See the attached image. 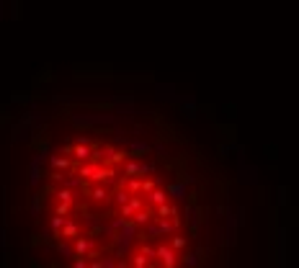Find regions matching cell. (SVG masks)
I'll list each match as a JSON object with an SVG mask.
<instances>
[{
  "instance_id": "6da1fadb",
  "label": "cell",
  "mask_w": 299,
  "mask_h": 268,
  "mask_svg": "<svg viewBox=\"0 0 299 268\" xmlns=\"http://www.w3.org/2000/svg\"><path fill=\"white\" fill-rule=\"evenodd\" d=\"M157 260L163 263V268H178V250H173L170 242L157 245Z\"/></svg>"
},
{
  "instance_id": "7a4b0ae2",
  "label": "cell",
  "mask_w": 299,
  "mask_h": 268,
  "mask_svg": "<svg viewBox=\"0 0 299 268\" xmlns=\"http://www.w3.org/2000/svg\"><path fill=\"white\" fill-rule=\"evenodd\" d=\"M116 178V165H109V163H98L96 165V173L91 178V183H109Z\"/></svg>"
},
{
  "instance_id": "3957f363",
  "label": "cell",
  "mask_w": 299,
  "mask_h": 268,
  "mask_svg": "<svg viewBox=\"0 0 299 268\" xmlns=\"http://www.w3.org/2000/svg\"><path fill=\"white\" fill-rule=\"evenodd\" d=\"M139 209H145V201L139 199V193H134L132 199L124 204V206H119V217H124V219H132L134 214L139 211Z\"/></svg>"
},
{
  "instance_id": "277c9868",
  "label": "cell",
  "mask_w": 299,
  "mask_h": 268,
  "mask_svg": "<svg viewBox=\"0 0 299 268\" xmlns=\"http://www.w3.org/2000/svg\"><path fill=\"white\" fill-rule=\"evenodd\" d=\"M75 255H85V258H96V242L91 237H78L75 240Z\"/></svg>"
},
{
  "instance_id": "5b68a950",
  "label": "cell",
  "mask_w": 299,
  "mask_h": 268,
  "mask_svg": "<svg viewBox=\"0 0 299 268\" xmlns=\"http://www.w3.org/2000/svg\"><path fill=\"white\" fill-rule=\"evenodd\" d=\"M114 193H109V188L103 186V183H93V188H91V196L88 199L91 201H96V204H103V201H109Z\"/></svg>"
},
{
  "instance_id": "8992f818",
  "label": "cell",
  "mask_w": 299,
  "mask_h": 268,
  "mask_svg": "<svg viewBox=\"0 0 299 268\" xmlns=\"http://www.w3.org/2000/svg\"><path fill=\"white\" fill-rule=\"evenodd\" d=\"M173 217H178V209H175L173 204H160V206H155V219H173Z\"/></svg>"
},
{
  "instance_id": "52a82bcc",
  "label": "cell",
  "mask_w": 299,
  "mask_h": 268,
  "mask_svg": "<svg viewBox=\"0 0 299 268\" xmlns=\"http://www.w3.org/2000/svg\"><path fill=\"white\" fill-rule=\"evenodd\" d=\"M132 219H134V224H137V227H147V224L155 219V209H147V206H145V209H139Z\"/></svg>"
},
{
  "instance_id": "ba28073f",
  "label": "cell",
  "mask_w": 299,
  "mask_h": 268,
  "mask_svg": "<svg viewBox=\"0 0 299 268\" xmlns=\"http://www.w3.org/2000/svg\"><path fill=\"white\" fill-rule=\"evenodd\" d=\"M186 183H191V178H183V181H178V183H170V186H168V193L173 196L175 201H181L183 196H186Z\"/></svg>"
},
{
  "instance_id": "9c48e42d",
  "label": "cell",
  "mask_w": 299,
  "mask_h": 268,
  "mask_svg": "<svg viewBox=\"0 0 299 268\" xmlns=\"http://www.w3.org/2000/svg\"><path fill=\"white\" fill-rule=\"evenodd\" d=\"M168 191H163V188H155V191H150L145 199H147V204H152V206H160V204H165L168 201Z\"/></svg>"
},
{
  "instance_id": "30bf717a",
  "label": "cell",
  "mask_w": 299,
  "mask_h": 268,
  "mask_svg": "<svg viewBox=\"0 0 299 268\" xmlns=\"http://www.w3.org/2000/svg\"><path fill=\"white\" fill-rule=\"evenodd\" d=\"M78 237H80L78 222H65V227H62V240H78Z\"/></svg>"
},
{
  "instance_id": "8fae6325",
  "label": "cell",
  "mask_w": 299,
  "mask_h": 268,
  "mask_svg": "<svg viewBox=\"0 0 299 268\" xmlns=\"http://www.w3.org/2000/svg\"><path fill=\"white\" fill-rule=\"evenodd\" d=\"M55 196H57V201H65V204H70V206H75V193H73V188L62 186V188L55 191Z\"/></svg>"
},
{
  "instance_id": "7c38bea8",
  "label": "cell",
  "mask_w": 299,
  "mask_h": 268,
  "mask_svg": "<svg viewBox=\"0 0 299 268\" xmlns=\"http://www.w3.org/2000/svg\"><path fill=\"white\" fill-rule=\"evenodd\" d=\"M70 168H73V160L67 157H52V170H60V173H67Z\"/></svg>"
},
{
  "instance_id": "4fadbf2b",
  "label": "cell",
  "mask_w": 299,
  "mask_h": 268,
  "mask_svg": "<svg viewBox=\"0 0 299 268\" xmlns=\"http://www.w3.org/2000/svg\"><path fill=\"white\" fill-rule=\"evenodd\" d=\"M132 196H134V193H132L129 188H124V186H121V188H116V193H114V201H116L119 206H124V204L132 199Z\"/></svg>"
},
{
  "instance_id": "5bb4252c",
  "label": "cell",
  "mask_w": 299,
  "mask_h": 268,
  "mask_svg": "<svg viewBox=\"0 0 299 268\" xmlns=\"http://www.w3.org/2000/svg\"><path fill=\"white\" fill-rule=\"evenodd\" d=\"M147 263H150V255H145L142 250L137 255H132V268H147Z\"/></svg>"
},
{
  "instance_id": "9a60e30c",
  "label": "cell",
  "mask_w": 299,
  "mask_h": 268,
  "mask_svg": "<svg viewBox=\"0 0 299 268\" xmlns=\"http://www.w3.org/2000/svg\"><path fill=\"white\" fill-rule=\"evenodd\" d=\"M168 242H170L173 250H186V237H181V235H173Z\"/></svg>"
},
{
  "instance_id": "2e32d148",
  "label": "cell",
  "mask_w": 299,
  "mask_h": 268,
  "mask_svg": "<svg viewBox=\"0 0 299 268\" xmlns=\"http://www.w3.org/2000/svg\"><path fill=\"white\" fill-rule=\"evenodd\" d=\"M70 209H73V206H70V204H65V201H57V206H55V209H52V211H55V214H57V217H67V214H70Z\"/></svg>"
},
{
  "instance_id": "e0dca14e",
  "label": "cell",
  "mask_w": 299,
  "mask_h": 268,
  "mask_svg": "<svg viewBox=\"0 0 299 268\" xmlns=\"http://www.w3.org/2000/svg\"><path fill=\"white\" fill-rule=\"evenodd\" d=\"M127 188L132 193H142V181H137V178H127Z\"/></svg>"
},
{
  "instance_id": "ac0fdd59",
  "label": "cell",
  "mask_w": 299,
  "mask_h": 268,
  "mask_svg": "<svg viewBox=\"0 0 299 268\" xmlns=\"http://www.w3.org/2000/svg\"><path fill=\"white\" fill-rule=\"evenodd\" d=\"M157 188V181H155V178H145V181H142V193L147 196L150 191H155Z\"/></svg>"
},
{
  "instance_id": "d6986e66",
  "label": "cell",
  "mask_w": 299,
  "mask_h": 268,
  "mask_svg": "<svg viewBox=\"0 0 299 268\" xmlns=\"http://www.w3.org/2000/svg\"><path fill=\"white\" fill-rule=\"evenodd\" d=\"M183 263L193 268V265H196V263H199V255H193V253H188V255H183Z\"/></svg>"
},
{
  "instance_id": "ffe728a7",
  "label": "cell",
  "mask_w": 299,
  "mask_h": 268,
  "mask_svg": "<svg viewBox=\"0 0 299 268\" xmlns=\"http://www.w3.org/2000/svg\"><path fill=\"white\" fill-rule=\"evenodd\" d=\"M73 268H88V258H85V255H78V260H75Z\"/></svg>"
}]
</instances>
